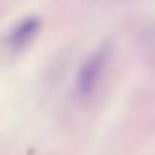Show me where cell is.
<instances>
[{"label": "cell", "instance_id": "obj_1", "mask_svg": "<svg viewBox=\"0 0 155 155\" xmlns=\"http://www.w3.org/2000/svg\"><path fill=\"white\" fill-rule=\"evenodd\" d=\"M110 57V46L101 45L82 64L75 80V94L80 101L88 99L97 91Z\"/></svg>", "mask_w": 155, "mask_h": 155}, {"label": "cell", "instance_id": "obj_2", "mask_svg": "<svg viewBox=\"0 0 155 155\" xmlns=\"http://www.w3.org/2000/svg\"><path fill=\"white\" fill-rule=\"evenodd\" d=\"M41 29V19L38 16H27L16 22L2 37V49L8 54L22 52L38 34Z\"/></svg>", "mask_w": 155, "mask_h": 155}]
</instances>
